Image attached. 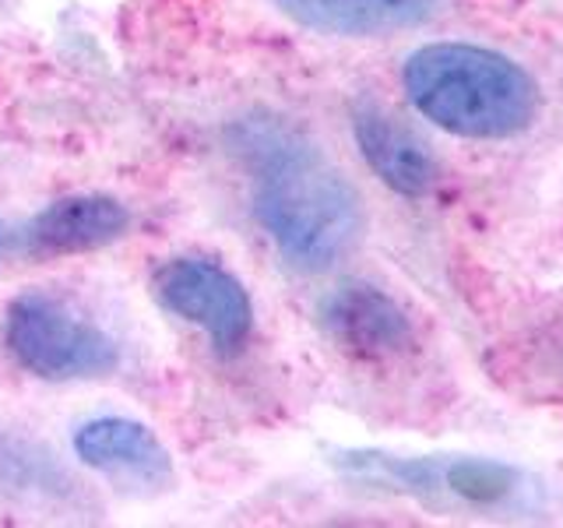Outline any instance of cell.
Listing matches in <instances>:
<instances>
[{
    "mask_svg": "<svg viewBox=\"0 0 563 528\" xmlns=\"http://www.w3.org/2000/svg\"><path fill=\"white\" fill-rule=\"evenodd\" d=\"M254 201L282 257L307 272L331 268L363 233L360 194L321 152L296 138L261 145Z\"/></svg>",
    "mask_w": 563,
    "mask_h": 528,
    "instance_id": "6da1fadb",
    "label": "cell"
},
{
    "mask_svg": "<svg viewBox=\"0 0 563 528\" xmlns=\"http://www.w3.org/2000/svg\"><path fill=\"white\" fill-rule=\"evenodd\" d=\"M409 102L457 138L500 141L539 117V85L521 64L472 43H430L401 70Z\"/></svg>",
    "mask_w": 563,
    "mask_h": 528,
    "instance_id": "7a4b0ae2",
    "label": "cell"
},
{
    "mask_svg": "<svg viewBox=\"0 0 563 528\" xmlns=\"http://www.w3.org/2000/svg\"><path fill=\"white\" fill-rule=\"evenodd\" d=\"M8 349L11 356L46 381L102 377L117 366L120 352L102 328L67 310L60 299L40 293L18 296L8 310Z\"/></svg>",
    "mask_w": 563,
    "mask_h": 528,
    "instance_id": "3957f363",
    "label": "cell"
},
{
    "mask_svg": "<svg viewBox=\"0 0 563 528\" xmlns=\"http://www.w3.org/2000/svg\"><path fill=\"white\" fill-rule=\"evenodd\" d=\"M152 286L158 304L184 321L198 324L211 345H219L222 352L240 349L251 334V296L219 264L176 257L155 272Z\"/></svg>",
    "mask_w": 563,
    "mask_h": 528,
    "instance_id": "277c9868",
    "label": "cell"
},
{
    "mask_svg": "<svg viewBox=\"0 0 563 528\" xmlns=\"http://www.w3.org/2000/svg\"><path fill=\"white\" fill-rule=\"evenodd\" d=\"M324 328L352 356L387 360L412 345V324L391 296L374 286L349 282L339 286L321 307Z\"/></svg>",
    "mask_w": 563,
    "mask_h": 528,
    "instance_id": "5b68a950",
    "label": "cell"
},
{
    "mask_svg": "<svg viewBox=\"0 0 563 528\" xmlns=\"http://www.w3.org/2000/svg\"><path fill=\"white\" fill-rule=\"evenodd\" d=\"M128 229V208L113 198H64L43 208L22 229V254L29 257H67L81 251H96L113 243Z\"/></svg>",
    "mask_w": 563,
    "mask_h": 528,
    "instance_id": "8992f818",
    "label": "cell"
},
{
    "mask_svg": "<svg viewBox=\"0 0 563 528\" xmlns=\"http://www.w3.org/2000/svg\"><path fill=\"white\" fill-rule=\"evenodd\" d=\"M352 134L363 158L369 163L380 180L405 194V198H419L437 180V163L430 148L405 128L398 117L380 110L377 102H360L352 113Z\"/></svg>",
    "mask_w": 563,
    "mask_h": 528,
    "instance_id": "52a82bcc",
    "label": "cell"
},
{
    "mask_svg": "<svg viewBox=\"0 0 563 528\" xmlns=\"http://www.w3.org/2000/svg\"><path fill=\"white\" fill-rule=\"evenodd\" d=\"M78 458L96 472L131 483H166L169 454L158 444V437L134 419L106 416L78 427L75 433Z\"/></svg>",
    "mask_w": 563,
    "mask_h": 528,
    "instance_id": "ba28073f",
    "label": "cell"
},
{
    "mask_svg": "<svg viewBox=\"0 0 563 528\" xmlns=\"http://www.w3.org/2000/svg\"><path fill=\"white\" fill-rule=\"evenodd\" d=\"M296 25L324 35H391L437 14L440 0H272Z\"/></svg>",
    "mask_w": 563,
    "mask_h": 528,
    "instance_id": "9c48e42d",
    "label": "cell"
},
{
    "mask_svg": "<svg viewBox=\"0 0 563 528\" xmlns=\"http://www.w3.org/2000/svg\"><path fill=\"white\" fill-rule=\"evenodd\" d=\"M448 486L468 501L489 504V501H500L510 490V472L493 462H454L448 469Z\"/></svg>",
    "mask_w": 563,
    "mask_h": 528,
    "instance_id": "30bf717a",
    "label": "cell"
}]
</instances>
